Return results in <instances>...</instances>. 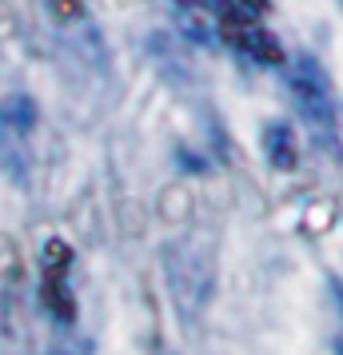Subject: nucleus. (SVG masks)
<instances>
[{"instance_id": "nucleus-1", "label": "nucleus", "mask_w": 343, "mask_h": 355, "mask_svg": "<svg viewBox=\"0 0 343 355\" xmlns=\"http://www.w3.org/2000/svg\"><path fill=\"white\" fill-rule=\"evenodd\" d=\"M292 100L299 116L311 124V132H335V104H331V80L311 56H299L292 68Z\"/></svg>"}, {"instance_id": "nucleus-2", "label": "nucleus", "mask_w": 343, "mask_h": 355, "mask_svg": "<svg viewBox=\"0 0 343 355\" xmlns=\"http://www.w3.org/2000/svg\"><path fill=\"white\" fill-rule=\"evenodd\" d=\"M36 132V104L28 96H12L0 104V152H4V164L17 172V180H24V168L20 164L28 160V136Z\"/></svg>"}, {"instance_id": "nucleus-3", "label": "nucleus", "mask_w": 343, "mask_h": 355, "mask_svg": "<svg viewBox=\"0 0 343 355\" xmlns=\"http://www.w3.org/2000/svg\"><path fill=\"white\" fill-rule=\"evenodd\" d=\"M220 28H224V36H228L231 49L244 52L247 60H256V64H283V49H279V40L267 33L256 17H247V12H228V8H224Z\"/></svg>"}, {"instance_id": "nucleus-4", "label": "nucleus", "mask_w": 343, "mask_h": 355, "mask_svg": "<svg viewBox=\"0 0 343 355\" xmlns=\"http://www.w3.org/2000/svg\"><path fill=\"white\" fill-rule=\"evenodd\" d=\"M68 268H72V256L60 240L49 243V252L40 256V300L49 304V311L56 320H72L76 315V300L68 291Z\"/></svg>"}, {"instance_id": "nucleus-5", "label": "nucleus", "mask_w": 343, "mask_h": 355, "mask_svg": "<svg viewBox=\"0 0 343 355\" xmlns=\"http://www.w3.org/2000/svg\"><path fill=\"white\" fill-rule=\"evenodd\" d=\"M263 148H267V156L279 164V168H292V156H295V148H292V132L283 128V124H276V128L263 136Z\"/></svg>"}]
</instances>
